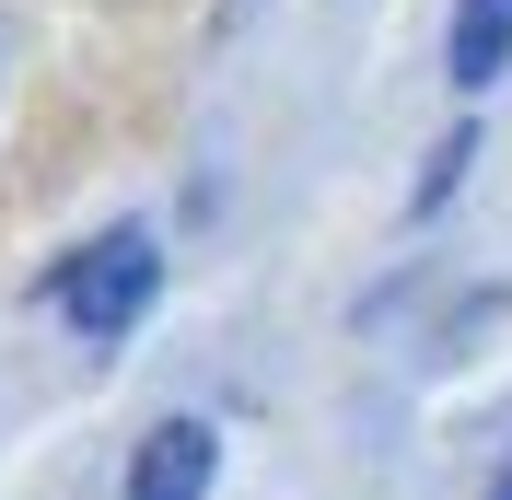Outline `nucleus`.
<instances>
[{
  "instance_id": "obj_1",
  "label": "nucleus",
  "mask_w": 512,
  "mask_h": 500,
  "mask_svg": "<svg viewBox=\"0 0 512 500\" xmlns=\"http://www.w3.org/2000/svg\"><path fill=\"white\" fill-rule=\"evenodd\" d=\"M152 291H163V256H152V233H94L82 256H59L47 303H59L70 326H82V338H128Z\"/></svg>"
},
{
  "instance_id": "obj_2",
  "label": "nucleus",
  "mask_w": 512,
  "mask_h": 500,
  "mask_svg": "<svg viewBox=\"0 0 512 500\" xmlns=\"http://www.w3.org/2000/svg\"><path fill=\"white\" fill-rule=\"evenodd\" d=\"M210 466H222L210 419H152L128 454V500H210Z\"/></svg>"
},
{
  "instance_id": "obj_5",
  "label": "nucleus",
  "mask_w": 512,
  "mask_h": 500,
  "mask_svg": "<svg viewBox=\"0 0 512 500\" xmlns=\"http://www.w3.org/2000/svg\"><path fill=\"white\" fill-rule=\"evenodd\" d=\"M489 500H512V466H501V489H489Z\"/></svg>"
},
{
  "instance_id": "obj_4",
  "label": "nucleus",
  "mask_w": 512,
  "mask_h": 500,
  "mask_svg": "<svg viewBox=\"0 0 512 500\" xmlns=\"http://www.w3.org/2000/svg\"><path fill=\"white\" fill-rule=\"evenodd\" d=\"M466 152H478V128H454L443 152H431V175H419V210H443V198H454V175H466Z\"/></svg>"
},
{
  "instance_id": "obj_3",
  "label": "nucleus",
  "mask_w": 512,
  "mask_h": 500,
  "mask_svg": "<svg viewBox=\"0 0 512 500\" xmlns=\"http://www.w3.org/2000/svg\"><path fill=\"white\" fill-rule=\"evenodd\" d=\"M501 70H512V0H466V12H454V82L478 94Z\"/></svg>"
}]
</instances>
